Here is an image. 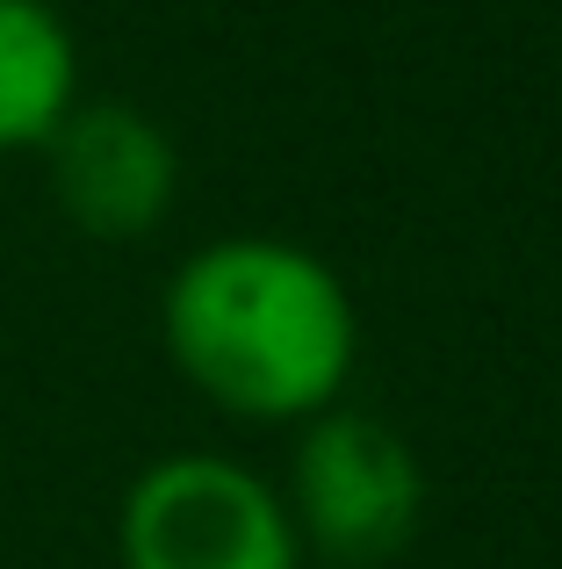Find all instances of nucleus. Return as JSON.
<instances>
[{
    "label": "nucleus",
    "mask_w": 562,
    "mask_h": 569,
    "mask_svg": "<svg viewBox=\"0 0 562 569\" xmlns=\"http://www.w3.org/2000/svg\"><path fill=\"white\" fill-rule=\"evenodd\" d=\"M173 376L239 426H303L347 403L361 310L332 260L274 231L195 246L159 289Z\"/></svg>",
    "instance_id": "nucleus-1"
},
{
    "label": "nucleus",
    "mask_w": 562,
    "mask_h": 569,
    "mask_svg": "<svg viewBox=\"0 0 562 569\" xmlns=\"http://www.w3.org/2000/svg\"><path fill=\"white\" fill-rule=\"evenodd\" d=\"M123 569H303L281 483L239 455L181 447L130 476L116 505Z\"/></svg>",
    "instance_id": "nucleus-2"
},
{
    "label": "nucleus",
    "mask_w": 562,
    "mask_h": 569,
    "mask_svg": "<svg viewBox=\"0 0 562 569\" xmlns=\"http://www.w3.org/2000/svg\"><path fill=\"white\" fill-rule=\"evenodd\" d=\"M281 505L295 519L303 556L382 569L425 519V469L390 418L332 403L295 426Z\"/></svg>",
    "instance_id": "nucleus-3"
},
{
    "label": "nucleus",
    "mask_w": 562,
    "mask_h": 569,
    "mask_svg": "<svg viewBox=\"0 0 562 569\" xmlns=\"http://www.w3.org/2000/svg\"><path fill=\"white\" fill-rule=\"evenodd\" d=\"M43 167H51V202L66 209V223L101 246L152 238L181 194V152L138 101L80 94V109L43 144Z\"/></svg>",
    "instance_id": "nucleus-4"
},
{
    "label": "nucleus",
    "mask_w": 562,
    "mask_h": 569,
    "mask_svg": "<svg viewBox=\"0 0 562 569\" xmlns=\"http://www.w3.org/2000/svg\"><path fill=\"white\" fill-rule=\"evenodd\" d=\"M80 109V37L51 0H0V159L43 152Z\"/></svg>",
    "instance_id": "nucleus-5"
},
{
    "label": "nucleus",
    "mask_w": 562,
    "mask_h": 569,
    "mask_svg": "<svg viewBox=\"0 0 562 569\" xmlns=\"http://www.w3.org/2000/svg\"><path fill=\"white\" fill-rule=\"evenodd\" d=\"M318 569H347V562H318Z\"/></svg>",
    "instance_id": "nucleus-6"
}]
</instances>
